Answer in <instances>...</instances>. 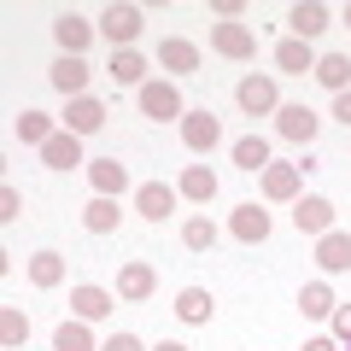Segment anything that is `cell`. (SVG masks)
Segmentation results:
<instances>
[{"label": "cell", "instance_id": "obj_1", "mask_svg": "<svg viewBox=\"0 0 351 351\" xmlns=\"http://www.w3.org/2000/svg\"><path fill=\"white\" fill-rule=\"evenodd\" d=\"M135 106H141V117H152V123H182V117H188L182 88H176L170 76H152V82L135 94Z\"/></svg>", "mask_w": 351, "mask_h": 351}, {"label": "cell", "instance_id": "obj_2", "mask_svg": "<svg viewBox=\"0 0 351 351\" xmlns=\"http://www.w3.org/2000/svg\"><path fill=\"white\" fill-rule=\"evenodd\" d=\"M141 24H147V12L141 6H106L100 18H94V29H100L106 41H112V53H123V47H135V36H141Z\"/></svg>", "mask_w": 351, "mask_h": 351}, {"label": "cell", "instance_id": "obj_3", "mask_svg": "<svg viewBox=\"0 0 351 351\" xmlns=\"http://www.w3.org/2000/svg\"><path fill=\"white\" fill-rule=\"evenodd\" d=\"M234 106L246 117H276L281 112V94H276V76H240V88H234Z\"/></svg>", "mask_w": 351, "mask_h": 351}, {"label": "cell", "instance_id": "obj_4", "mask_svg": "<svg viewBox=\"0 0 351 351\" xmlns=\"http://www.w3.org/2000/svg\"><path fill=\"white\" fill-rule=\"evenodd\" d=\"M217 141H223L217 112L211 106H188V117H182V147L188 152H217Z\"/></svg>", "mask_w": 351, "mask_h": 351}, {"label": "cell", "instance_id": "obj_5", "mask_svg": "<svg viewBox=\"0 0 351 351\" xmlns=\"http://www.w3.org/2000/svg\"><path fill=\"white\" fill-rule=\"evenodd\" d=\"M152 293H158V269H152L147 258H129L123 269H117V299L123 304H147Z\"/></svg>", "mask_w": 351, "mask_h": 351}, {"label": "cell", "instance_id": "obj_6", "mask_svg": "<svg viewBox=\"0 0 351 351\" xmlns=\"http://www.w3.org/2000/svg\"><path fill=\"white\" fill-rule=\"evenodd\" d=\"M106 117H112V112H106V100H94V94H82V100H64V123L59 129H71V135H100V129H106Z\"/></svg>", "mask_w": 351, "mask_h": 351}, {"label": "cell", "instance_id": "obj_7", "mask_svg": "<svg viewBox=\"0 0 351 351\" xmlns=\"http://www.w3.org/2000/svg\"><path fill=\"white\" fill-rule=\"evenodd\" d=\"M316 129H322V117H316L304 100H299V106H281V112H276V135H281V141H293V147H311Z\"/></svg>", "mask_w": 351, "mask_h": 351}, {"label": "cell", "instance_id": "obj_8", "mask_svg": "<svg viewBox=\"0 0 351 351\" xmlns=\"http://www.w3.org/2000/svg\"><path fill=\"white\" fill-rule=\"evenodd\" d=\"M82 170H88V188L100 193V199H123V193H129V164H117V158H88Z\"/></svg>", "mask_w": 351, "mask_h": 351}, {"label": "cell", "instance_id": "obj_9", "mask_svg": "<svg viewBox=\"0 0 351 351\" xmlns=\"http://www.w3.org/2000/svg\"><path fill=\"white\" fill-rule=\"evenodd\" d=\"M293 228L322 240L328 228H334V199H322V193H299V205H293Z\"/></svg>", "mask_w": 351, "mask_h": 351}, {"label": "cell", "instance_id": "obj_10", "mask_svg": "<svg viewBox=\"0 0 351 351\" xmlns=\"http://www.w3.org/2000/svg\"><path fill=\"white\" fill-rule=\"evenodd\" d=\"M228 234H234L240 246H263V240H269V211H263L258 199L234 205V217H228Z\"/></svg>", "mask_w": 351, "mask_h": 351}, {"label": "cell", "instance_id": "obj_11", "mask_svg": "<svg viewBox=\"0 0 351 351\" xmlns=\"http://www.w3.org/2000/svg\"><path fill=\"white\" fill-rule=\"evenodd\" d=\"M94 36H100V29L88 24L82 12H59V18H53V41H59V53H71V59H82Z\"/></svg>", "mask_w": 351, "mask_h": 351}, {"label": "cell", "instance_id": "obj_12", "mask_svg": "<svg viewBox=\"0 0 351 351\" xmlns=\"http://www.w3.org/2000/svg\"><path fill=\"white\" fill-rule=\"evenodd\" d=\"M299 193H304V170L299 164H269V170H263V199L299 205Z\"/></svg>", "mask_w": 351, "mask_h": 351}, {"label": "cell", "instance_id": "obj_13", "mask_svg": "<svg viewBox=\"0 0 351 351\" xmlns=\"http://www.w3.org/2000/svg\"><path fill=\"white\" fill-rule=\"evenodd\" d=\"M152 59H158V71H170V76H193L199 71V47H193L188 36H164Z\"/></svg>", "mask_w": 351, "mask_h": 351}, {"label": "cell", "instance_id": "obj_14", "mask_svg": "<svg viewBox=\"0 0 351 351\" xmlns=\"http://www.w3.org/2000/svg\"><path fill=\"white\" fill-rule=\"evenodd\" d=\"M71 311H76V322H106V316L117 311V293L82 281V287H71Z\"/></svg>", "mask_w": 351, "mask_h": 351}, {"label": "cell", "instance_id": "obj_15", "mask_svg": "<svg viewBox=\"0 0 351 351\" xmlns=\"http://www.w3.org/2000/svg\"><path fill=\"white\" fill-rule=\"evenodd\" d=\"M176 199H182V193H176L170 182H141V188H135V217H147V223H164V217L176 211Z\"/></svg>", "mask_w": 351, "mask_h": 351}, {"label": "cell", "instance_id": "obj_16", "mask_svg": "<svg viewBox=\"0 0 351 351\" xmlns=\"http://www.w3.org/2000/svg\"><path fill=\"white\" fill-rule=\"evenodd\" d=\"M211 53H223V59H252L258 53V36H252V24H217L211 29Z\"/></svg>", "mask_w": 351, "mask_h": 351}, {"label": "cell", "instance_id": "obj_17", "mask_svg": "<svg viewBox=\"0 0 351 351\" xmlns=\"http://www.w3.org/2000/svg\"><path fill=\"white\" fill-rule=\"evenodd\" d=\"M328 24H334V12H328L322 0H299V6L287 12V29H293L299 41H316V36H322Z\"/></svg>", "mask_w": 351, "mask_h": 351}, {"label": "cell", "instance_id": "obj_18", "mask_svg": "<svg viewBox=\"0 0 351 351\" xmlns=\"http://www.w3.org/2000/svg\"><path fill=\"white\" fill-rule=\"evenodd\" d=\"M316 59H322V53H316L311 41H299V36L276 41V71H287V76H311V71H316Z\"/></svg>", "mask_w": 351, "mask_h": 351}, {"label": "cell", "instance_id": "obj_19", "mask_svg": "<svg viewBox=\"0 0 351 351\" xmlns=\"http://www.w3.org/2000/svg\"><path fill=\"white\" fill-rule=\"evenodd\" d=\"M176 193L193 199V205H211L217 199V170H211V164H188V170L176 176Z\"/></svg>", "mask_w": 351, "mask_h": 351}, {"label": "cell", "instance_id": "obj_20", "mask_svg": "<svg viewBox=\"0 0 351 351\" xmlns=\"http://www.w3.org/2000/svg\"><path fill=\"white\" fill-rule=\"evenodd\" d=\"M47 82L59 88L64 100H82V94H88V64H82V59H71V53H59V64L47 71Z\"/></svg>", "mask_w": 351, "mask_h": 351}, {"label": "cell", "instance_id": "obj_21", "mask_svg": "<svg viewBox=\"0 0 351 351\" xmlns=\"http://www.w3.org/2000/svg\"><path fill=\"white\" fill-rule=\"evenodd\" d=\"M316 263H322V276H346L351 269V234L328 228V234L316 240Z\"/></svg>", "mask_w": 351, "mask_h": 351}, {"label": "cell", "instance_id": "obj_22", "mask_svg": "<svg viewBox=\"0 0 351 351\" xmlns=\"http://www.w3.org/2000/svg\"><path fill=\"white\" fill-rule=\"evenodd\" d=\"M41 164H47V170H76V164H88V158H82V135L59 129V135L41 147Z\"/></svg>", "mask_w": 351, "mask_h": 351}, {"label": "cell", "instance_id": "obj_23", "mask_svg": "<svg viewBox=\"0 0 351 351\" xmlns=\"http://www.w3.org/2000/svg\"><path fill=\"white\" fill-rule=\"evenodd\" d=\"M176 316H182L188 328H205V322L217 316V299H211L205 287H182V293H176Z\"/></svg>", "mask_w": 351, "mask_h": 351}, {"label": "cell", "instance_id": "obj_24", "mask_svg": "<svg viewBox=\"0 0 351 351\" xmlns=\"http://www.w3.org/2000/svg\"><path fill=\"white\" fill-rule=\"evenodd\" d=\"M12 135L24 141V147H47V141L59 135V129H53V117H47V112H36V106H24V112L12 117Z\"/></svg>", "mask_w": 351, "mask_h": 351}, {"label": "cell", "instance_id": "obj_25", "mask_svg": "<svg viewBox=\"0 0 351 351\" xmlns=\"http://www.w3.org/2000/svg\"><path fill=\"white\" fill-rule=\"evenodd\" d=\"M106 71H112V82H117V88H135V94H141V88L152 82V76H147V59H141L135 47L112 53V64H106Z\"/></svg>", "mask_w": 351, "mask_h": 351}, {"label": "cell", "instance_id": "obj_26", "mask_svg": "<svg viewBox=\"0 0 351 351\" xmlns=\"http://www.w3.org/2000/svg\"><path fill=\"white\" fill-rule=\"evenodd\" d=\"M311 76L328 88V94H346V88H351V53H322Z\"/></svg>", "mask_w": 351, "mask_h": 351}, {"label": "cell", "instance_id": "obj_27", "mask_svg": "<svg viewBox=\"0 0 351 351\" xmlns=\"http://www.w3.org/2000/svg\"><path fill=\"white\" fill-rule=\"evenodd\" d=\"M117 223H123L117 199H100V193H94V199L82 205V228H88V234H117Z\"/></svg>", "mask_w": 351, "mask_h": 351}, {"label": "cell", "instance_id": "obj_28", "mask_svg": "<svg viewBox=\"0 0 351 351\" xmlns=\"http://www.w3.org/2000/svg\"><path fill=\"white\" fill-rule=\"evenodd\" d=\"M234 164H240V170H252V176H263L269 164H276V158H269V141H263V135H240L234 141Z\"/></svg>", "mask_w": 351, "mask_h": 351}, {"label": "cell", "instance_id": "obj_29", "mask_svg": "<svg viewBox=\"0 0 351 351\" xmlns=\"http://www.w3.org/2000/svg\"><path fill=\"white\" fill-rule=\"evenodd\" d=\"M334 287H328V281H304V287H299V311L304 316H316V322H328V316H334Z\"/></svg>", "mask_w": 351, "mask_h": 351}, {"label": "cell", "instance_id": "obj_30", "mask_svg": "<svg viewBox=\"0 0 351 351\" xmlns=\"http://www.w3.org/2000/svg\"><path fill=\"white\" fill-rule=\"evenodd\" d=\"M53 351H100V339L88 334V322H76V316H71V322L53 328Z\"/></svg>", "mask_w": 351, "mask_h": 351}, {"label": "cell", "instance_id": "obj_31", "mask_svg": "<svg viewBox=\"0 0 351 351\" xmlns=\"http://www.w3.org/2000/svg\"><path fill=\"white\" fill-rule=\"evenodd\" d=\"M29 339V316L18 304H0V351H18Z\"/></svg>", "mask_w": 351, "mask_h": 351}, {"label": "cell", "instance_id": "obj_32", "mask_svg": "<svg viewBox=\"0 0 351 351\" xmlns=\"http://www.w3.org/2000/svg\"><path fill=\"white\" fill-rule=\"evenodd\" d=\"M29 281L36 287H59L64 281V252H36L29 258Z\"/></svg>", "mask_w": 351, "mask_h": 351}, {"label": "cell", "instance_id": "obj_33", "mask_svg": "<svg viewBox=\"0 0 351 351\" xmlns=\"http://www.w3.org/2000/svg\"><path fill=\"white\" fill-rule=\"evenodd\" d=\"M182 246L188 252H211L217 246V223L211 217H188V223H182Z\"/></svg>", "mask_w": 351, "mask_h": 351}, {"label": "cell", "instance_id": "obj_34", "mask_svg": "<svg viewBox=\"0 0 351 351\" xmlns=\"http://www.w3.org/2000/svg\"><path fill=\"white\" fill-rule=\"evenodd\" d=\"M18 217H24V193L6 182V188H0V223H18Z\"/></svg>", "mask_w": 351, "mask_h": 351}, {"label": "cell", "instance_id": "obj_35", "mask_svg": "<svg viewBox=\"0 0 351 351\" xmlns=\"http://www.w3.org/2000/svg\"><path fill=\"white\" fill-rule=\"evenodd\" d=\"M328 328H334V339H346V346H351V304H334Z\"/></svg>", "mask_w": 351, "mask_h": 351}, {"label": "cell", "instance_id": "obj_36", "mask_svg": "<svg viewBox=\"0 0 351 351\" xmlns=\"http://www.w3.org/2000/svg\"><path fill=\"white\" fill-rule=\"evenodd\" d=\"M100 351H152V346H141L135 334H112V339H100Z\"/></svg>", "mask_w": 351, "mask_h": 351}, {"label": "cell", "instance_id": "obj_37", "mask_svg": "<svg viewBox=\"0 0 351 351\" xmlns=\"http://www.w3.org/2000/svg\"><path fill=\"white\" fill-rule=\"evenodd\" d=\"M334 117L351 129V88H346V94H334Z\"/></svg>", "mask_w": 351, "mask_h": 351}, {"label": "cell", "instance_id": "obj_38", "mask_svg": "<svg viewBox=\"0 0 351 351\" xmlns=\"http://www.w3.org/2000/svg\"><path fill=\"white\" fill-rule=\"evenodd\" d=\"M304 351H339V339L334 334H311V339H304Z\"/></svg>", "mask_w": 351, "mask_h": 351}, {"label": "cell", "instance_id": "obj_39", "mask_svg": "<svg viewBox=\"0 0 351 351\" xmlns=\"http://www.w3.org/2000/svg\"><path fill=\"white\" fill-rule=\"evenodd\" d=\"M152 351H193V346H182V339H158Z\"/></svg>", "mask_w": 351, "mask_h": 351}, {"label": "cell", "instance_id": "obj_40", "mask_svg": "<svg viewBox=\"0 0 351 351\" xmlns=\"http://www.w3.org/2000/svg\"><path fill=\"white\" fill-rule=\"evenodd\" d=\"M346 29H351V6H346Z\"/></svg>", "mask_w": 351, "mask_h": 351}]
</instances>
